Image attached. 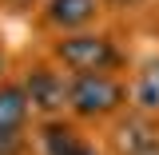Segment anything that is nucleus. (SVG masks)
<instances>
[{
  "mask_svg": "<svg viewBox=\"0 0 159 155\" xmlns=\"http://www.w3.org/2000/svg\"><path fill=\"white\" fill-rule=\"evenodd\" d=\"M127 96V88L119 84L111 72H84V76L68 80V107L84 119L96 116H111Z\"/></svg>",
  "mask_w": 159,
  "mask_h": 155,
  "instance_id": "1",
  "label": "nucleus"
},
{
  "mask_svg": "<svg viewBox=\"0 0 159 155\" xmlns=\"http://www.w3.org/2000/svg\"><path fill=\"white\" fill-rule=\"evenodd\" d=\"M56 60L68 68V72H111L119 64V48L111 44L107 36H99V32H72V36H64L56 44Z\"/></svg>",
  "mask_w": 159,
  "mask_h": 155,
  "instance_id": "2",
  "label": "nucleus"
},
{
  "mask_svg": "<svg viewBox=\"0 0 159 155\" xmlns=\"http://www.w3.org/2000/svg\"><path fill=\"white\" fill-rule=\"evenodd\" d=\"M20 88H24L28 107L40 112V116H48V119H56L68 107V80L60 76V72H52V68H32Z\"/></svg>",
  "mask_w": 159,
  "mask_h": 155,
  "instance_id": "3",
  "label": "nucleus"
},
{
  "mask_svg": "<svg viewBox=\"0 0 159 155\" xmlns=\"http://www.w3.org/2000/svg\"><path fill=\"white\" fill-rule=\"evenodd\" d=\"M99 12V0H48V24L60 32H80L88 28Z\"/></svg>",
  "mask_w": 159,
  "mask_h": 155,
  "instance_id": "4",
  "label": "nucleus"
},
{
  "mask_svg": "<svg viewBox=\"0 0 159 155\" xmlns=\"http://www.w3.org/2000/svg\"><path fill=\"white\" fill-rule=\"evenodd\" d=\"M28 99H24V88L20 84H4L0 88V131H20L24 119H28Z\"/></svg>",
  "mask_w": 159,
  "mask_h": 155,
  "instance_id": "5",
  "label": "nucleus"
},
{
  "mask_svg": "<svg viewBox=\"0 0 159 155\" xmlns=\"http://www.w3.org/2000/svg\"><path fill=\"white\" fill-rule=\"evenodd\" d=\"M40 143H44V151H48V155H72V151H76V143H80V135H76L72 123H64V119H48Z\"/></svg>",
  "mask_w": 159,
  "mask_h": 155,
  "instance_id": "6",
  "label": "nucleus"
},
{
  "mask_svg": "<svg viewBox=\"0 0 159 155\" xmlns=\"http://www.w3.org/2000/svg\"><path fill=\"white\" fill-rule=\"evenodd\" d=\"M155 135H159L155 123L143 119V116H135V119H127V123L119 127V147H123V155H131V151H139L147 139H155Z\"/></svg>",
  "mask_w": 159,
  "mask_h": 155,
  "instance_id": "7",
  "label": "nucleus"
},
{
  "mask_svg": "<svg viewBox=\"0 0 159 155\" xmlns=\"http://www.w3.org/2000/svg\"><path fill=\"white\" fill-rule=\"evenodd\" d=\"M135 103L143 107V112H155V107H159V84L151 76H143L135 84Z\"/></svg>",
  "mask_w": 159,
  "mask_h": 155,
  "instance_id": "8",
  "label": "nucleus"
},
{
  "mask_svg": "<svg viewBox=\"0 0 159 155\" xmlns=\"http://www.w3.org/2000/svg\"><path fill=\"white\" fill-rule=\"evenodd\" d=\"M0 155H20V131H0Z\"/></svg>",
  "mask_w": 159,
  "mask_h": 155,
  "instance_id": "9",
  "label": "nucleus"
},
{
  "mask_svg": "<svg viewBox=\"0 0 159 155\" xmlns=\"http://www.w3.org/2000/svg\"><path fill=\"white\" fill-rule=\"evenodd\" d=\"M131 155H159V135H155V139H147V143H143L139 151H131Z\"/></svg>",
  "mask_w": 159,
  "mask_h": 155,
  "instance_id": "10",
  "label": "nucleus"
},
{
  "mask_svg": "<svg viewBox=\"0 0 159 155\" xmlns=\"http://www.w3.org/2000/svg\"><path fill=\"white\" fill-rule=\"evenodd\" d=\"M72 155H99V151L92 147V143H84V139H80V143H76V151H72Z\"/></svg>",
  "mask_w": 159,
  "mask_h": 155,
  "instance_id": "11",
  "label": "nucleus"
},
{
  "mask_svg": "<svg viewBox=\"0 0 159 155\" xmlns=\"http://www.w3.org/2000/svg\"><path fill=\"white\" fill-rule=\"evenodd\" d=\"M12 8H32V0H8Z\"/></svg>",
  "mask_w": 159,
  "mask_h": 155,
  "instance_id": "12",
  "label": "nucleus"
},
{
  "mask_svg": "<svg viewBox=\"0 0 159 155\" xmlns=\"http://www.w3.org/2000/svg\"><path fill=\"white\" fill-rule=\"evenodd\" d=\"M107 4H116V8H123V4H135V0H107Z\"/></svg>",
  "mask_w": 159,
  "mask_h": 155,
  "instance_id": "13",
  "label": "nucleus"
},
{
  "mask_svg": "<svg viewBox=\"0 0 159 155\" xmlns=\"http://www.w3.org/2000/svg\"><path fill=\"white\" fill-rule=\"evenodd\" d=\"M147 76H151V80H155V84H159V64H155V68H151V72H147Z\"/></svg>",
  "mask_w": 159,
  "mask_h": 155,
  "instance_id": "14",
  "label": "nucleus"
},
{
  "mask_svg": "<svg viewBox=\"0 0 159 155\" xmlns=\"http://www.w3.org/2000/svg\"><path fill=\"white\" fill-rule=\"evenodd\" d=\"M0 72H4V60H0Z\"/></svg>",
  "mask_w": 159,
  "mask_h": 155,
  "instance_id": "15",
  "label": "nucleus"
}]
</instances>
